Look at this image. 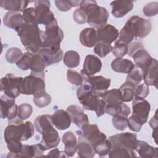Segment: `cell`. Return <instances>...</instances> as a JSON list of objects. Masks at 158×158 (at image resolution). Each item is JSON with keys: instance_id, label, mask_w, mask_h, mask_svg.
<instances>
[{"instance_id": "1", "label": "cell", "mask_w": 158, "mask_h": 158, "mask_svg": "<svg viewBox=\"0 0 158 158\" xmlns=\"http://www.w3.org/2000/svg\"><path fill=\"white\" fill-rule=\"evenodd\" d=\"M152 30L150 20L138 15L131 17L121 29L118 35V41L128 45L136 38L147 36Z\"/></svg>"}, {"instance_id": "2", "label": "cell", "mask_w": 158, "mask_h": 158, "mask_svg": "<svg viewBox=\"0 0 158 158\" xmlns=\"http://www.w3.org/2000/svg\"><path fill=\"white\" fill-rule=\"evenodd\" d=\"M16 31L27 52L36 54L43 48L44 31L38 25L23 22Z\"/></svg>"}, {"instance_id": "3", "label": "cell", "mask_w": 158, "mask_h": 158, "mask_svg": "<svg viewBox=\"0 0 158 158\" xmlns=\"http://www.w3.org/2000/svg\"><path fill=\"white\" fill-rule=\"evenodd\" d=\"M77 96L85 110L94 111L98 117L105 114L106 103L101 98L94 93L88 83L83 82L77 88Z\"/></svg>"}, {"instance_id": "4", "label": "cell", "mask_w": 158, "mask_h": 158, "mask_svg": "<svg viewBox=\"0 0 158 158\" xmlns=\"http://www.w3.org/2000/svg\"><path fill=\"white\" fill-rule=\"evenodd\" d=\"M80 8L87 17V23L94 28H100L106 25L109 17L107 10L98 5L95 1H81Z\"/></svg>"}, {"instance_id": "5", "label": "cell", "mask_w": 158, "mask_h": 158, "mask_svg": "<svg viewBox=\"0 0 158 158\" xmlns=\"http://www.w3.org/2000/svg\"><path fill=\"white\" fill-rule=\"evenodd\" d=\"M23 120L17 118L9 122L4 130V138L5 141H23L30 138L34 134V126L30 121L25 123Z\"/></svg>"}, {"instance_id": "6", "label": "cell", "mask_w": 158, "mask_h": 158, "mask_svg": "<svg viewBox=\"0 0 158 158\" xmlns=\"http://www.w3.org/2000/svg\"><path fill=\"white\" fill-rule=\"evenodd\" d=\"M64 33L59 27L56 19L45 26L43 48H60Z\"/></svg>"}, {"instance_id": "7", "label": "cell", "mask_w": 158, "mask_h": 158, "mask_svg": "<svg viewBox=\"0 0 158 158\" xmlns=\"http://www.w3.org/2000/svg\"><path fill=\"white\" fill-rule=\"evenodd\" d=\"M136 133L124 132L112 135L109 138L111 144V149H124L135 153V145L137 141Z\"/></svg>"}, {"instance_id": "8", "label": "cell", "mask_w": 158, "mask_h": 158, "mask_svg": "<svg viewBox=\"0 0 158 158\" xmlns=\"http://www.w3.org/2000/svg\"><path fill=\"white\" fill-rule=\"evenodd\" d=\"M21 94L25 95H35V94L45 91V82L43 78L30 74L23 78L20 85Z\"/></svg>"}, {"instance_id": "9", "label": "cell", "mask_w": 158, "mask_h": 158, "mask_svg": "<svg viewBox=\"0 0 158 158\" xmlns=\"http://www.w3.org/2000/svg\"><path fill=\"white\" fill-rule=\"evenodd\" d=\"M76 133L85 138L93 146V148L97 144L107 139L106 135L99 130L96 124H85L80 130L76 131Z\"/></svg>"}, {"instance_id": "10", "label": "cell", "mask_w": 158, "mask_h": 158, "mask_svg": "<svg viewBox=\"0 0 158 158\" xmlns=\"http://www.w3.org/2000/svg\"><path fill=\"white\" fill-rule=\"evenodd\" d=\"M23 78L7 73L1 79V91L6 96L15 99L20 94V85Z\"/></svg>"}, {"instance_id": "11", "label": "cell", "mask_w": 158, "mask_h": 158, "mask_svg": "<svg viewBox=\"0 0 158 158\" xmlns=\"http://www.w3.org/2000/svg\"><path fill=\"white\" fill-rule=\"evenodd\" d=\"M37 24L45 26L56 19L54 14L50 10V2L47 0L35 1Z\"/></svg>"}, {"instance_id": "12", "label": "cell", "mask_w": 158, "mask_h": 158, "mask_svg": "<svg viewBox=\"0 0 158 158\" xmlns=\"http://www.w3.org/2000/svg\"><path fill=\"white\" fill-rule=\"evenodd\" d=\"M80 73L82 77L83 82L88 83L91 86L94 93L99 97L107 91L110 85L111 80L110 78L102 76H87L81 70Z\"/></svg>"}, {"instance_id": "13", "label": "cell", "mask_w": 158, "mask_h": 158, "mask_svg": "<svg viewBox=\"0 0 158 158\" xmlns=\"http://www.w3.org/2000/svg\"><path fill=\"white\" fill-rule=\"evenodd\" d=\"M1 118L8 119V122L12 121L18 117L19 106L15 104L14 98H10L6 94L1 96Z\"/></svg>"}, {"instance_id": "14", "label": "cell", "mask_w": 158, "mask_h": 158, "mask_svg": "<svg viewBox=\"0 0 158 158\" xmlns=\"http://www.w3.org/2000/svg\"><path fill=\"white\" fill-rule=\"evenodd\" d=\"M132 115L139 120L143 124L148 121L151 110L150 103L144 99L135 98L132 103Z\"/></svg>"}, {"instance_id": "15", "label": "cell", "mask_w": 158, "mask_h": 158, "mask_svg": "<svg viewBox=\"0 0 158 158\" xmlns=\"http://www.w3.org/2000/svg\"><path fill=\"white\" fill-rule=\"evenodd\" d=\"M41 135L42 139L40 144L45 151L54 148L58 146L60 142V137L57 130L54 127L44 130Z\"/></svg>"}, {"instance_id": "16", "label": "cell", "mask_w": 158, "mask_h": 158, "mask_svg": "<svg viewBox=\"0 0 158 158\" xmlns=\"http://www.w3.org/2000/svg\"><path fill=\"white\" fill-rule=\"evenodd\" d=\"M38 53L44 59L46 67L60 62L64 54L60 48H43Z\"/></svg>"}, {"instance_id": "17", "label": "cell", "mask_w": 158, "mask_h": 158, "mask_svg": "<svg viewBox=\"0 0 158 158\" xmlns=\"http://www.w3.org/2000/svg\"><path fill=\"white\" fill-rule=\"evenodd\" d=\"M67 113L71 118L72 122L78 128L86 123H89L88 115L84 112V110L78 105H70L67 107Z\"/></svg>"}, {"instance_id": "18", "label": "cell", "mask_w": 158, "mask_h": 158, "mask_svg": "<svg viewBox=\"0 0 158 158\" xmlns=\"http://www.w3.org/2000/svg\"><path fill=\"white\" fill-rule=\"evenodd\" d=\"M99 41L110 44L118 37V30L110 24H106L96 30Z\"/></svg>"}, {"instance_id": "19", "label": "cell", "mask_w": 158, "mask_h": 158, "mask_svg": "<svg viewBox=\"0 0 158 158\" xmlns=\"http://www.w3.org/2000/svg\"><path fill=\"white\" fill-rule=\"evenodd\" d=\"M101 68L102 62L99 57L93 54H89L85 57L81 71L87 76H93L99 72Z\"/></svg>"}, {"instance_id": "20", "label": "cell", "mask_w": 158, "mask_h": 158, "mask_svg": "<svg viewBox=\"0 0 158 158\" xmlns=\"http://www.w3.org/2000/svg\"><path fill=\"white\" fill-rule=\"evenodd\" d=\"M52 122L56 128L60 130H66L71 125V118L67 111L63 109L57 110L51 115Z\"/></svg>"}, {"instance_id": "21", "label": "cell", "mask_w": 158, "mask_h": 158, "mask_svg": "<svg viewBox=\"0 0 158 158\" xmlns=\"http://www.w3.org/2000/svg\"><path fill=\"white\" fill-rule=\"evenodd\" d=\"M112 14L116 18H121L130 12L133 8L134 4L131 1H114L110 2Z\"/></svg>"}, {"instance_id": "22", "label": "cell", "mask_w": 158, "mask_h": 158, "mask_svg": "<svg viewBox=\"0 0 158 158\" xmlns=\"http://www.w3.org/2000/svg\"><path fill=\"white\" fill-rule=\"evenodd\" d=\"M131 57L133 59L135 64L141 72L149 67L153 59L144 48H140L136 51Z\"/></svg>"}, {"instance_id": "23", "label": "cell", "mask_w": 158, "mask_h": 158, "mask_svg": "<svg viewBox=\"0 0 158 158\" xmlns=\"http://www.w3.org/2000/svg\"><path fill=\"white\" fill-rule=\"evenodd\" d=\"M81 44L87 48L94 47L98 42L97 30L94 28H86L81 30L79 36Z\"/></svg>"}, {"instance_id": "24", "label": "cell", "mask_w": 158, "mask_h": 158, "mask_svg": "<svg viewBox=\"0 0 158 158\" xmlns=\"http://www.w3.org/2000/svg\"><path fill=\"white\" fill-rule=\"evenodd\" d=\"M144 83L148 86H154L157 83V60L153 59L149 67L141 72Z\"/></svg>"}, {"instance_id": "25", "label": "cell", "mask_w": 158, "mask_h": 158, "mask_svg": "<svg viewBox=\"0 0 158 158\" xmlns=\"http://www.w3.org/2000/svg\"><path fill=\"white\" fill-rule=\"evenodd\" d=\"M62 141L64 144V152L67 157H72L77 149V139L72 131H67L63 135Z\"/></svg>"}, {"instance_id": "26", "label": "cell", "mask_w": 158, "mask_h": 158, "mask_svg": "<svg viewBox=\"0 0 158 158\" xmlns=\"http://www.w3.org/2000/svg\"><path fill=\"white\" fill-rule=\"evenodd\" d=\"M135 151L141 157L152 158L158 157V148L150 146L146 141L137 140Z\"/></svg>"}, {"instance_id": "27", "label": "cell", "mask_w": 158, "mask_h": 158, "mask_svg": "<svg viewBox=\"0 0 158 158\" xmlns=\"http://www.w3.org/2000/svg\"><path fill=\"white\" fill-rule=\"evenodd\" d=\"M77 143V154L81 158H92L95 156L93 146L83 136H78Z\"/></svg>"}, {"instance_id": "28", "label": "cell", "mask_w": 158, "mask_h": 158, "mask_svg": "<svg viewBox=\"0 0 158 158\" xmlns=\"http://www.w3.org/2000/svg\"><path fill=\"white\" fill-rule=\"evenodd\" d=\"M23 22V15L18 12L9 11L3 17V23L4 25L15 31Z\"/></svg>"}, {"instance_id": "29", "label": "cell", "mask_w": 158, "mask_h": 158, "mask_svg": "<svg viewBox=\"0 0 158 158\" xmlns=\"http://www.w3.org/2000/svg\"><path fill=\"white\" fill-rule=\"evenodd\" d=\"M111 67L116 72L128 74L135 69V64L127 59L117 57L112 62Z\"/></svg>"}, {"instance_id": "30", "label": "cell", "mask_w": 158, "mask_h": 158, "mask_svg": "<svg viewBox=\"0 0 158 158\" xmlns=\"http://www.w3.org/2000/svg\"><path fill=\"white\" fill-rule=\"evenodd\" d=\"M105 112L112 117L117 115L128 117L131 113V109L123 102H120L114 104H106Z\"/></svg>"}, {"instance_id": "31", "label": "cell", "mask_w": 158, "mask_h": 158, "mask_svg": "<svg viewBox=\"0 0 158 158\" xmlns=\"http://www.w3.org/2000/svg\"><path fill=\"white\" fill-rule=\"evenodd\" d=\"M46 65L43 57L38 54H33V60L30 67L31 74L44 79V69Z\"/></svg>"}, {"instance_id": "32", "label": "cell", "mask_w": 158, "mask_h": 158, "mask_svg": "<svg viewBox=\"0 0 158 158\" xmlns=\"http://www.w3.org/2000/svg\"><path fill=\"white\" fill-rule=\"evenodd\" d=\"M44 150L41 144H23L22 149L17 157H38L43 156Z\"/></svg>"}, {"instance_id": "33", "label": "cell", "mask_w": 158, "mask_h": 158, "mask_svg": "<svg viewBox=\"0 0 158 158\" xmlns=\"http://www.w3.org/2000/svg\"><path fill=\"white\" fill-rule=\"evenodd\" d=\"M29 3L28 1L23 0H5L0 1L2 8L11 12H23Z\"/></svg>"}, {"instance_id": "34", "label": "cell", "mask_w": 158, "mask_h": 158, "mask_svg": "<svg viewBox=\"0 0 158 158\" xmlns=\"http://www.w3.org/2000/svg\"><path fill=\"white\" fill-rule=\"evenodd\" d=\"M34 125L36 130L40 134L46 129L53 127L51 115L44 114L38 116L34 120Z\"/></svg>"}, {"instance_id": "35", "label": "cell", "mask_w": 158, "mask_h": 158, "mask_svg": "<svg viewBox=\"0 0 158 158\" xmlns=\"http://www.w3.org/2000/svg\"><path fill=\"white\" fill-rule=\"evenodd\" d=\"M106 104H114L122 101V94L119 89H112L106 91L100 96Z\"/></svg>"}, {"instance_id": "36", "label": "cell", "mask_w": 158, "mask_h": 158, "mask_svg": "<svg viewBox=\"0 0 158 158\" xmlns=\"http://www.w3.org/2000/svg\"><path fill=\"white\" fill-rule=\"evenodd\" d=\"M135 88L133 85L128 81H125L120 86L119 89L121 92L122 102H130L133 99Z\"/></svg>"}, {"instance_id": "37", "label": "cell", "mask_w": 158, "mask_h": 158, "mask_svg": "<svg viewBox=\"0 0 158 158\" xmlns=\"http://www.w3.org/2000/svg\"><path fill=\"white\" fill-rule=\"evenodd\" d=\"M64 63L69 68L77 67L80 63V56L77 51H68L64 54Z\"/></svg>"}, {"instance_id": "38", "label": "cell", "mask_w": 158, "mask_h": 158, "mask_svg": "<svg viewBox=\"0 0 158 158\" xmlns=\"http://www.w3.org/2000/svg\"><path fill=\"white\" fill-rule=\"evenodd\" d=\"M33 102L40 108L44 107L51 102V97L45 91L39 92L33 95Z\"/></svg>"}, {"instance_id": "39", "label": "cell", "mask_w": 158, "mask_h": 158, "mask_svg": "<svg viewBox=\"0 0 158 158\" xmlns=\"http://www.w3.org/2000/svg\"><path fill=\"white\" fill-rule=\"evenodd\" d=\"M23 54L21 49L16 47H12L7 51L5 57L9 63L16 64L21 59Z\"/></svg>"}, {"instance_id": "40", "label": "cell", "mask_w": 158, "mask_h": 158, "mask_svg": "<svg viewBox=\"0 0 158 158\" xmlns=\"http://www.w3.org/2000/svg\"><path fill=\"white\" fill-rule=\"evenodd\" d=\"M33 54L27 52L24 53L21 59L16 63L17 66L22 70H28L30 69Z\"/></svg>"}, {"instance_id": "41", "label": "cell", "mask_w": 158, "mask_h": 158, "mask_svg": "<svg viewBox=\"0 0 158 158\" xmlns=\"http://www.w3.org/2000/svg\"><path fill=\"white\" fill-rule=\"evenodd\" d=\"M112 46L110 44L99 41L94 47L93 51L99 57H106L109 52L112 51Z\"/></svg>"}, {"instance_id": "42", "label": "cell", "mask_w": 158, "mask_h": 158, "mask_svg": "<svg viewBox=\"0 0 158 158\" xmlns=\"http://www.w3.org/2000/svg\"><path fill=\"white\" fill-rule=\"evenodd\" d=\"M142 80L143 76L141 70L139 69H134L128 73L125 81H128L136 87L139 85Z\"/></svg>"}, {"instance_id": "43", "label": "cell", "mask_w": 158, "mask_h": 158, "mask_svg": "<svg viewBox=\"0 0 158 158\" xmlns=\"http://www.w3.org/2000/svg\"><path fill=\"white\" fill-rule=\"evenodd\" d=\"M108 156L110 158H122V157H136L135 153H132L129 151L124 149H111Z\"/></svg>"}, {"instance_id": "44", "label": "cell", "mask_w": 158, "mask_h": 158, "mask_svg": "<svg viewBox=\"0 0 158 158\" xmlns=\"http://www.w3.org/2000/svg\"><path fill=\"white\" fill-rule=\"evenodd\" d=\"M33 112L32 106L28 103H23L19 106L18 117L22 120L28 118Z\"/></svg>"}, {"instance_id": "45", "label": "cell", "mask_w": 158, "mask_h": 158, "mask_svg": "<svg viewBox=\"0 0 158 158\" xmlns=\"http://www.w3.org/2000/svg\"><path fill=\"white\" fill-rule=\"evenodd\" d=\"M95 152L100 157H103L108 155V153L111 149V144L108 139L104 141L97 144L94 147Z\"/></svg>"}, {"instance_id": "46", "label": "cell", "mask_w": 158, "mask_h": 158, "mask_svg": "<svg viewBox=\"0 0 158 158\" xmlns=\"http://www.w3.org/2000/svg\"><path fill=\"white\" fill-rule=\"evenodd\" d=\"M128 45L120 42L118 41H116L115 43L114 46L112 47V52L113 55L117 57H122L125 56L128 52Z\"/></svg>"}, {"instance_id": "47", "label": "cell", "mask_w": 158, "mask_h": 158, "mask_svg": "<svg viewBox=\"0 0 158 158\" xmlns=\"http://www.w3.org/2000/svg\"><path fill=\"white\" fill-rule=\"evenodd\" d=\"M67 78L69 82L77 86H80L83 83V80L80 73L71 69H69L67 71Z\"/></svg>"}, {"instance_id": "48", "label": "cell", "mask_w": 158, "mask_h": 158, "mask_svg": "<svg viewBox=\"0 0 158 158\" xmlns=\"http://www.w3.org/2000/svg\"><path fill=\"white\" fill-rule=\"evenodd\" d=\"M22 15L23 17V22L25 23L38 25L35 7H29L26 9L23 12Z\"/></svg>"}, {"instance_id": "49", "label": "cell", "mask_w": 158, "mask_h": 158, "mask_svg": "<svg viewBox=\"0 0 158 158\" xmlns=\"http://www.w3.org/2000/svg\"><path fill=\"white\" fill-rule=\"evenodd\" d=\"M114 127L119 131H123L127 127L128 118L123 115L114 116L112 119Z\"/></svg>"}, {"instance_id": "50", "label": "cell", "mask_w": 158, "mask_h": 158, "mask_svg": "<svg viewBox=\"0 0 158 158\" xmlns=\"http://www.w3.org/2000/svg\"><path fill=\"white\" fill-rule=\"evenodd\" d=\"M149 93V86L145 83H143L138 85L135 88V98L138 99H144L146 98Z\"/></svg>"}, {"instance_id": "51", "label": "cell", "mask_w": 158, "mask_h": 158, "mask_svg": "<svg viewBox=\"0 0 158 158\" xmlns=\"http://www.w3.org/2000/svg\"><path fill=\"white\" fill-rule=\"evenodd\" d=\"M143 12L146 17H152L158 13V2H151L147 4L143 9Z\"/></svg>"}, {"instance_id": "52", "label": "cell", "mask_w": 158, "mask_h": 158, "mask_svg": "<svg viewBox=\"0 0 158 158\" xmlns=\"http://www.w3.org/2000/svg\"><path fill=\"white\" fill-rule=\"evenodd\" d=\"M144 124L138 118H135L133 115H131L128 118L127 126L130 128V130L135 132H138L140 131L142 126Z\"/></svg>"}, {"instance_id": "53", "label": "cell", "mask_w": 158, "mask_h": 158, "mask_svg": "<svg viewBox=\"0 0 158 158\" xmlns=\"http://www.w3.org/2000/svg\"><path fill=\"white\" fill-rule=\"evenodd\" d=\"M74 21L78 24H83L87 22V17L85 13L80 9H77L73 13Z\"/></svg>"}, {"instance_id": "54", "label": "cell", "mask_w": 158, "mask_h": 158, "mask_svg": "<svg viewBox=\"0 0 158 158\" xmlns=\"http://www.w3.org/2000/svg\"><path fill=\"white\" fill-rule=\"evenodd\" d=\"M55 4L58 10L62 12L69 11L72 7L70 0L69 1H67V0L55 1Z\"/></svg>"}, {"instance_id": "55", "label": "cell", "mask_w": 158, "mask_h": 158, "mask_svg": "<svg viewBox=\"0 0 158 158\" xmlns=\"http://www.w3.org/2000/svg\"><path fill=\"white\" fill-rule=\"evenodd\" d=\"M144 48L143 45L140 42H133L131 44H130V45L128 46V55L130 57L132 56L133 54L137 51L138 49Z\"/></svg>"}, {"instance_id": "56", "label": "cell", "mask_w": 158, "mask_h": 158, "mask_svg": "<svg viewBox=\"0 0 158 158\" xmlns=\"http://www.w3.org/2000/svg\"><path fill=\"white\" fill-rule=\"evenodd\" d=\"M46 156L51 157H67L64 151H59L58 148H55L51 150L49 152H48Z\"/></svg>"}, {"instance_id": "57", "label": "cell", "mask_w": 158, "mask_h": 158, "mask_svg": "<svg viewBox=\"0 0 158 158\" xmlns=\"http://www.w3.org/2000/svg\"><path fill=\"white\" fill-rule=\"evenodd\" d=\"M157 123H158V122H157V111H156L154 116L152 117L149 122V124L150 127L152 128V129L154 131H157Z\"/></svg>"}, {"instance_id": "58", "label": "cell", "mask_w": 158, "mask_h": 158, "mask_svg": "<svg viewBox=\"0 0 158 158\" xmlns=\"http://www.w3.org/2000/svg\"><path fill=\"white\" fill-rule=\"evenodd\" d=\"M70 3L72 4V7L80 6V3L81 2V1H70Z\"/></svg>"}]
</instances>
